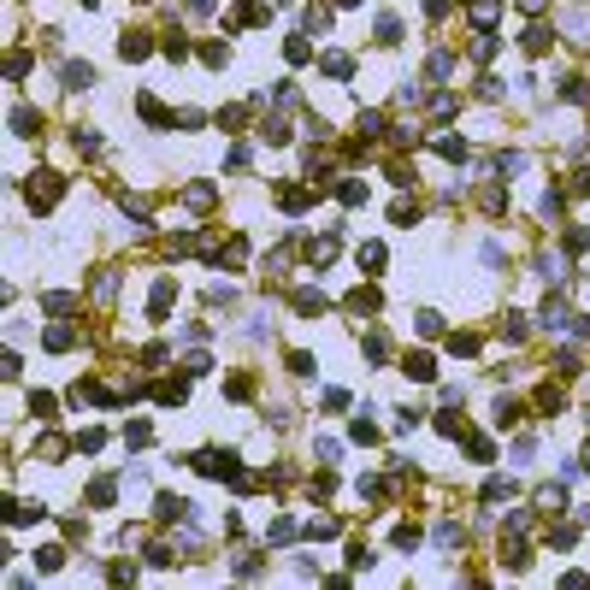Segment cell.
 Returning <instances> with one entry per match:
<instances>
[{
	"instance_id": "13",
	"label": "cell",
	"mask_w": 590,
	"mask_h": 590,
	"mask_svg": "<svg viewBox=\"0 0 590 590\" xmlns=\"http://www.w3.org/2000/svg\"><path fill=\"white\" fill-rule=\"evenodd\" d=\"M119 54H124V59H142V54H148V42H142V36H124V42H119Z\"/></svg>"
},
{
	"instance_id": "20",
	"label": "cell",
	"mask_w": 590,
	"mask_h": 590,
	"mask_svg": "<svg viewBox=\"0 0 590 590\" xmlns=\"http://www.w3.org/2000/svg\"><path fill=\"white\" fill-rule=\"evenodd\" d=\"M396 549H419V531L414 526H396Z\"/></svg>"
},
{
	"instance_id": "19",
	"label": "cell",
	"mask_w": 590,
	"mask_h": 590,
	"mask_svg": "<svg viewBox=\"0 0 590 590\" xmlns=\"http://www.w3.org/2000/svg\"><path fill=\"white\" fill-rule=\"evenodd\" d=\"M89 502H112V478H95L89 484Z\"/></svg>"
},
{
	"instance_id": "8",
	"label": "cell",
	"mask_w": 590,
	"mask_h": 590,
	"mask_svg": "<svg viewBox=\"0 0 590 590\" xmlns=\"http://www.w3.org/2000/svg\"><path fill=\"white\" fill-rule=\"evenodd\" d=\"M89 83H95L89 65H65V89H89Z\"/></svg>"
},
{
	"instance_id": "11",
	"label": "cell",
	"mask_w": 590,
	"mask_h": 590,
	"mask_svg": "<svg viewBox=\"0 0 590 590\" xmlns=\"http://www.w3.org/2000/svg\"><path fill=\"white\" fill-rule=\"evenodd\" d=\"M349 307H354V313H372V307H378V289H354Z\"/></svg>"
},
{
	"instance_id": "5",
	"label": "cell",
	"mask_w": 590,
	"mask_h": 590,
	"mask_svg": "<svg viewBox=\"0 0 590 590\" xmlns=\"http://www.w3.org/2000/svg\"><path fill=\"white\" fill-rule=\"evenodd\" d=\"M561 30H567V42H590V24H584V12H567V18H561Z\"/></svg>"
},
{
	"instance_id": "9",
	"label": "cell",
	"mask_w": 590,
	"mask_h": 590,
	"mask_svg": "<svg viewBox=\"0 0 590 590\" xmlns=\"http://www.w3.org/2000/svg\"><path fill=\"white\" fill-rule=\"evenodd\" d=\"M319 65H325V71H331V77H349V71H354V59H349V54H325Z\"/></svg>"
},
{
	"instance_id": "1",
	"label": "cell",
	"mask_w": 590,
	"mask_h": 590,
	"mask_svg": "<svg viewBox=\"0 0 590 590\" xmlns=\"http://www.w3.org/2000/svg\"><path fill=\"white\" fill-rule=\"evenodd\" d=\"M54 201H59V171H42V183H30V207L47 212Z\"/></svg>"
},
{
	"instance_id": "6",
	"label": "cell",
	"mask_w": 590,
	"mask_h": 590,
	"mask_svg": "<svg viewBox=\"0 0 590 590\" xmlns=\"http://www.w3.org/2000/svg\"><path fill=\"white\" fill-rule=\"evenodd\" d=\"M454 543H466V531L454 526V519H442V526H437V549H454Z\"/></svg>"
},
{
	"instance_id": "2",
	"label": "cell",
	"mask_w": 590,
	"mask_h": 590,
	"mask_svg": "<svg viewBox=\"0 0 590 590\" xmlns=\"http://www.w3.org/2000/svg\"><path fill=\"white\" fill-rule=\"evenodd\" d=\"M402 372H407V378H414V384H431V378H437L431 354H407V366H402Z\"/></svg>"
},
{
	"instance_id": "18",
	"label": "cell",
	"mask_w": 590,
	"mask_h": 590,
	"mask_svg": "<svg viewBox=\"0 0 590 590\" xmlns=\"http://www.w3.org/2000/svg\"><path fill=\"white\" fill-rule=\"evenodd\" d=\"M124 442H130V449H142V442H148V425H142V419L124 425Z\"/></svg>"
},
{
	"instance_id": "4",
	"label": "cell",
	"mask_w": 590,
	"mask_h": 590,
	"mask_svg": "<svg viewBox=\"0 0 590 590\" xmlns=\"http://www.w3.org/2000/svg\"><path fill=\"white\" fill-rule=\"evenodd\" d=\"M567 325H572L567 307H561V301H543V331H567Z\"/></svg>"
},
{
	"instance_id": "7",
	"label": "cell",
	"mask_w": 590,
	"mask_h": 590,
	"mask_svg": "<svg viewBox=\"0 0 590 590\" xmlns=\"http://www.w3.org/2000/svg\"><path fill=\"white\" fill-rule=\"evenodd\" d=\"M537 502H543L549 514H561V507H567V490L561 484H543V490H537Z\"/></svg>"
},
{
	"instance_id": "10",
	"label": "cell",
	"mask_w": 590,
	"mask_h": 590,
	"mask_svg": "<svg viewBox=\"0 0 590 590\" xmlns=\"http://www.w3.org/2000/svg\"><path fill=\"white\" fill-rule=\"evenodd\" d=\"M537 272L555 284V277H567V260H561V254H543V260H537Z\"/></svg>"
},
{
	"instance_id": "3",
	"label": "cell",
	"mask_w": 590,
	"mask_h": 590,
	"mask_svg": "<svg viewBox=\"0 0 590 590\" xmlns=\"http://www.w3.org/2000/svg\"><path fill=\"white\" fill-rule=\"evenodd\" d=\"M36 130H42L36 112H30V107H12V136H36Z\"/></svg>"
},
{
	"instance_id": "12",
	"label": "cell",
	"mask_w": 590,
	"mask_h": 590,
	"mask_svg": "<svg viewBox=\"0 0 590 590\" xmlns=\"http://www.w3.org/2000/svg\"><path fill=\"white\" fill-rule=\"evenodd\" d=\"M543 47H549V30L531 24V30H526V54H543Z\"/></svg>"
},
{
	"instance_id": "14",
	"label": "cell",
	"mask_w": 590,
	"mask_h": 590,
	"mask_svg": "<svg viewBox=\"0 0 590 590\" xmlns=\"http://www.w3.org/2000/svg\"><path fill=\"white\" fill-rule=\"evenodd\" d=\"M496 18V0H472V24H490Z\"/></svg>"
},
{
	"instance_id": "21",
	"label": "cell",
	"mask_w": 590,
	"mask_h": 590,
	"mask_svg": "<svg viewBox=\"0 0 590 590\" xmlns=\"http://www.w3.org/2000/svg\"><path fill=\"white\" fill-rule=\"evenodd\" d=\"M519 12H543V0H519Z\"/></svg>"
},
{
	"instance_id": "16",
	"label": "cell",
	"mask_w": 590,
	"mask_h": 590,
	"mask_svg": "<svg viewBox=\"0 0 590 590\" xmlns=\"http://www.w3.org/2000/svg\"><path fill=\"white\" fill-rule=\"evenodd\" d=\"M295 307H301V313H319V307H325V295H313V289H301V295H295Z\"/></svg>"
},
{
	"instance_id": "17",
	"label": "cell",
	"mask_w": 590,
	"mask_h": 590,
	"mask_svg": "<svg viewBox=\"0 0 590 590\" xmlns=\"http://www.w3.org/2000/svg\"><path fill=\"white\" fill-rule=\"evenodd\" d=\"M437 148H442V154H449V159H466V142H461V136H442Z\"/></svg>"
},
{
	"instance_id": "15",
	"label": "cell",
	"mask_w": 590,
	"mask_h": 590,
	"mask_svg": "<svg viewBox=\"0 0 590 590\" xmlns=\"http://www.w3.org/2000/svg\"><path fill=\"white\" fill-rule=\"evenodd\" d=\"M366 266H384V248H378V242H366V248H360V272H366Z\"/></svg>"
}]
</instances>
